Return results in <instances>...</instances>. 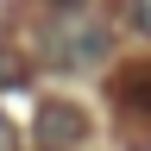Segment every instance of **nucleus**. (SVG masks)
<instances>
[{
    "label": "nucleus",
    "instance_id": "5",
    "mask_svg": "<svg viewBox=\"0 0 151 151\" xmlns=\"http://www.w3.org/2000/svg\"><path fill=\"white\" fill-rule=\"evenodd\" d=\"M132 25H139V32L151 38V0H132Z\"/></svg>",
    "mask_w": 151,
    "mask_h": 151
},
{
    "label": "nucleus",
    "instance_id": "2",
    "mask_svg": "<svg viewBox=\"0 0 151 151\" xmlns=\"http://www.w3.org/2000/svg\"><path fill=\"white\" fill-rule=\"evenodd\" d=\"M50 44H63V50H57V63L82 69V63H94V57L107 50V32H101V25H76V32H57Z\"/></svg>",
    "mask_w": 151,
    "mask_h": 151
},
{
    "label": "nucleus",
    "instance_id": "6",
    "mask_svg": "<svg viewBox=\"0 0 151 151\" xmlns=\"http://www.w3.org/2000/svg\"><path fill=\"white\" fill-rule=\"evenodd\" d=\"M0 151H13V126H6V113H0Z\"/></svg>",
    "mask_w": 151,
    "mask_h": 151
},
{
    "label": "nucleus",
    "instance_id": "4",
    "mask_svg": "<svg viewBox=\"0 0 151 151\" xmlns=\"http://www.w3.org/2000/svg\"><path fill=\"white\" fill-rule=\"evenodd\" d=\"M19 76H25V69H19V57H13V50H0V88H13Z\"/></svg>",
    "mask_w": 151,
    "mask_h": 151
},
{
    "label": "nucleus",
    "instance_id": "1",
    "mask_svg": "<svg viewBox=\"0 0 151 151\" xmlns=\"http://www.w3.org/2000/svg\"><path fill=\"white\" fill-rule=\"evenodd\" d=\"M82 139H88L82 107H69V101H44L38 107V151H76Z\"/></svg>",
    "mask_w": 151,
    "mask_h": 151
},
{
    "label": "nucleus",
    "instance_id": "3",
    "mask_svg": "<svg viewBox=\"0 0 151 151\" xmlns=\"http://www.w3.org/2000/svg\"><path fill=\"white\" fill-rule=\"evenodd\" d=\"M120 101L151 113V69H132V76H120Z\"/></svg>",
    "mask_w": 151,
    "mask_h": 151
},
{
    "label": "nucleus",
    "instance_id": "7",
    "mask_svg": "<svg viewBox=\"0 0 151 151\" xmlns=\"http://www.w3.org/2000/svg\"><path fill=\"white\" fill-rule=\"evenodd\" d=\"M50 6H82V0H50Z\"/></svg>",
    "mask_w": 151,
    "mask_h": 151
}]
</instances>
